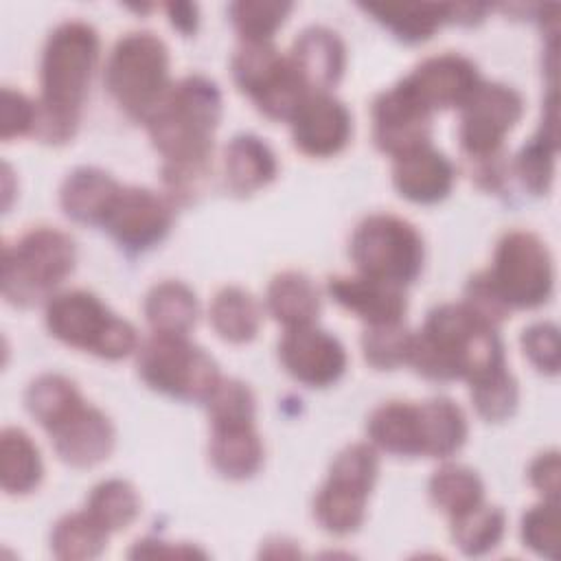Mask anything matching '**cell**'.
Instances as JSON below:
<instances>
[{
  "instance_id": "obj_25",
  "label": "cell",
  "mask_w": 561,
  "mask_h": 561,
  "mask_svg": "<svg viewBox=\"0 0 561 561\" xmlns=\"http://www.w3.org/2000/svg\"><path fill=\"white\" fill-rule=\"evenodd\" d=\"M208 454L213 467L221 476L230 480H243L259 471L263 462V443L252 423L219 425L213 427Z\"/></svg>"
},
{
  "instance_id": "obj_44",
  "label": "cell",
  "mask_w": 561,
  "mask_h": 561,
  "mask_svg": "<svg viewBox=\"0 0 561 561\" xmlns=\"http://www.w3.org/2000/svg\"><path fill=\"white\" fill-rule=\"evenodd\" d=\"M37 105L26 99L22 92L2 90V112H0V136L2 140H11L13 136L33 134Z\"/></svg>"
},
{
  "instance_id": "obj_31",
  "label": "cell",
  "mask_w": 561,
  "mask_h": 561,
  "mask_svg": "<svg viewBox=\"0 0 561 561\" xmlns=\"http://www.w3.org/2000/svg\"><path fill=\"white\" fill-rule=\"evenodd\" d=\"M554 151H557V96L550 101V116L543 121L539 134L524 145L515 160V171L522 184L539 195L550 188L554 173Z\"/></svg>"
},
{
  "instance_id": "obj_28",
  "label": "cell",
  "mask_w": 561,
  "mask_h": 561,
  "mask_svg": "<svg viewBox=\"0 0 561 561\" xmlns=\"http://www.w3.org/2000/svg\"><path fill=\"white\" fill-rule=\"evenodd\" d=\"M42 458L31 436L20 427L0 434V480L9 495H24L42 480Z\"/></svg>"
},
{
  "instance_id": "obj_4",
  "label": "cell",
  "mask_w": 561,
  "mask_h": 561,
  "mask_svg": "<svg viewBox=\"0 0 561 561\" xmlns=\"http://www.w3.org/2000/svg\"><path fill=\"white\" fill-rule=\"evenodd\" d=\"M75 241L55 228H35L2 254V296L18 307L53 298V289L75 270Z\"/></svg>"
},
{
  "instance_id": "obj_30",
  "label": "cell",
  "mask_w": 561,
  "mask_h": 561,
  "mask_svg": "<svg viewBox=\"0 0 561 561\" xmlns=\"http://www.w3.org/2000/svg\"><path fill=\"white\" fill-rule=\"evenodd\" d=\"M261 320V305L241 287H224L210 302V324L219 337L228 342H250L256 335Z\"/></svg>"
},
{
  "instance_id": "obj_40",
  "label": "cell",
  "mask_w": 561,
  "mask_h": 561,
  "mask_svg": "<svg viewBox=\"0 0 561 561\" xmlns=\"http://www.w3.org/2000/svg\"><path fill=\"white\" fill-rule=\"evenodd\" d=\"M471 399L478 414L486 421H504L517 405V383L504 368L471 383Z\"/></svg>"
},
{
  "instance_id": "obj_47",
  "label": "cell",
  "mask_w": 561,
  "mask_h": 561,
  "mask_svg": "<svg viewBox=\"0 0 561 561\" xmlns=\"http://www.w3.org/2000/svg\"><path fill=\"white\" fill-rule=\"evenodd\" d=\"M171 24L184 35L193 33L197 26V7L195 4H167Z\"/></svg>"
},
{
  "instance_id": "obj_26",
  "label": "cell",
  "mask_w": 561,
  "mask_h": 561,
  "mask_svg": "<svg viewBox=\"0 0 561 561\" xmlns=\"http://www.w3.org/2000/svg\"><path fill=\"white\" fill-rule=\"evenodd\" d=\"M267 309L287 329L313 324L320 311V291L302 272H283L267 287Z\"/></svg>"
},
{
  "instance_id": "obj_7",
  "label": "cell",
  "mask_w": 561,
  "mask_h": 561,
  "mask_svg": "<svg viewBox=\"0 0 561 561\" xmlns=\"http://www.w3.org/2000/svg\"><path fill=\"white\" fill-rule=\"evenodd\" d=\"M138 373L147 386L164 394L206 401L219 377L215 359L186 335L153 333L138 348Z\"/></svg>"
},
{
  "instance_id": "obj_35",
  "label": "cell",
  "mask_w": 561,
  "mask_h": 561,
  "mask_svg": "<svg viewBox=\"0 0 561 561\" xmlns=\"http://www.w3.org/2000/svg\"><path fill=\"white\" fill-rule=\"evenodd\" d=\"M484 486L476 471L462 465H443L430 480V497L449 517H456L482 502Z\"/></svg>"
},
{
  "instance_id": "obj_29",
  "label": "cell",
  "mask_w": 561,
  "mask_h": 561,
  "mask_svg": "<svg viewBox=\"0 0 561 561\" xmlns=\"http://www.w3.org/2000/svg\"><path fill=\"white\" fill-rule=\"evenodd\" d=\"M370 440L394 456H419L416 405L405 401H388L368 416Z\"/></svg>"
},
{
  "instance_id": "obj_18",
  "label": "cell",
  "mask_w": 561,
  "mask_h": 561,
  "mask_svg": "<svg viewBox=\"0 0 561 561\" xmlns=\"http://www.w3.org/2000/svg\"><path fill=\"white\" fill-rule=\"evenodd\" d=\"M403 83L430 112H434L462 105L478 88L480 77L467 57L445 53L419 64Z\"/></svg>"
},
{
  "instance_id": "obj_33",
  "label": "cell",
  "mask_w": 561,
  "mask_h": 561,
  "mask_svg": "<svg viewBox=\"0 0 561 561\" xmlns=\"http://www.w3.org/2000/svg\"><path fill=\"white\" fill-rule=\"evenodd\" d=\"M504 524L506 517L502 508L480 502L473 508L451 517V537L465 554L478 557L500 543Z\"/></svg>"
},
{
  "instance_id": "obj_12",
  "label": "cell",
  "mask_w": 561,
  "mask_h": 561,
  "mask_svg": "<svg viewBox=\"0 0 561 561\" xmlns=\"http://www.w3.org/2000/svg\"><path fill=\"white\" fill-rule=\"evenodd\" d=\"M460 107V147L469 160H480L500 153L504 136L524 112V101L508 85L480 81Z\"/></svg>"
},
{
  "instance_id": "obj_36",
  "label": "cell",
  "mask_w": 561,
  "mask_h": 561,
  "mask_svg": "<svg viewBox=\"0 0 561 561\" xmlns=\"http://www.w3.org/2000/svg\"><path fill=\"white\" fill-rule=\"evenodd\" d=\"M107 535L110 533L88 511L72 513L55 524L50 548L59 559H92L105 548Z\"/></svg>"
},
{
  "instance_id": "obj_24",
  "label": "cell",
  "mask_w": 561,
  "mask_h": 561,
  "mask_svg": "<svg viewBox=\"0 0 561 561\" xmlns=\"http://www.w3.org/2000/svg\"><path fill=\"white\" fill-rule=\"evenodd\" d=\"M228 186L239 195H250L267 186L278 171L272 149L252 134L234 136L224 151Z\"/></svg>"
},
{
  "instance_id": "obj_6",
  "label": "cell",
  "mask_w": 561,
  "mask_h": 561,
  "mask_svg": "<svg viewBox=\"0 0 561 561\" xmlns=\"http://www.w3.org/2000/svg\"><path fill=\"white\" fill-rule=\"evenodd\" d=\"M46 327L59 342L105 359H121L138 346L136 329L83 289L53 296L46 305Z\"/></svg>"
},
{
  "instance_id": "obj_17",
  "label": "cell",
  "mask_w": 561,
  "mask_h": 561,
  "mask_svg": "<svg viewBox=\"0 0 561 561\" xmlns=\"http://www.w3.org/2000/svg\"><path fill=\"white\" fill-rule=\"evenodd\" d=\"M57 456L72 467H92L105 460L114 447V427L110 419L85 401L77 403L50 430Z\"/></svg>"
},
{
  "instance_id": "obj_43",
  "label": "cell",
  "mask_w": 561,
  "mask_h": 561,
  "mask_svg": "<svg viewBox=\"0 0 561 561\" xmlns=\"http://www.w3.org/2000/svg\"><path fill=\"white\" fill-rule=\"evenodd\" d=\"M524 355L541 373L554 375L559 370V331L550 322H537L522 333Z\"/></svg>"
},
{
  "instance_id": "obj_15",
  "label": "cell",
  "mask_w": 561,
  "mask_h": 561,
  "mask_svg": "<svg viewBox=\"0 0 561 561\" xmlns=\"http://www.w3.org/2000/svg\"><path fill=\"white\" fill-rule=\"evenodd\" d=\"M278 355L296 381L316 388L337 381L346 368L344 346L313 324L287 329L278 344Z\"/></svg>"
},
{
  "instance_id": "obj_9",
  "label": "cell",
  "mask_w": 561,
  "mask_h": 561,
  "mask_svg": "<svg viewBox=\"0 0 561 561\" xmlns=\"http://www.w3.org/2000/svg\"><path fill=\"white\" fill-rule=\"evenodd\" d=\"M377 451L368 443L344 447L313 502L318 524L333 535L355 533L366 513V500L377 480Z\"/></svg>"
},
{
  "instance_id": "obj_13",
  "label": "cell",
  "mask_w": 561,
  "mask_h": 561,
  "mask_svg": "<svg viewBox=\"0 0 561 561\" xmlns=\"http://www.w3.org/2000/svg\"><path fill=\"white\" fill-rule=\"evenodd\" d=\"M432 112L401 81L373 103V138L375 145L399 158L430 145Z\"/></svg>"
},
{
  "instance_id": "obj_23",
  "label": "cell",
  "mask_w": 561,
  "mask_h": 561,
  "mask_svg": "<svg viewBox=\"0 0 561 561\" xmlns=\"http://www.w3.org/2000/svg\"><path fill=\"white\" fill-rule=\"evenodd\" d=\"M419 456L447 458L467 438V419L451 399H430L416 403Z\"/></svg>"
},
{
  "instance_id": "obj_22",
  "label": "cell",
  "mask_w": 561,
  "mask_h": 561,
  "mask_svg": "<svg viewBox=\"0 0 561 561\" xmlns=\"http://www.w3.org/2000/svg\"><path fill=\"white\" fill-rule=\"evenodd\" d=\"M121 186L101 169H75L61 184L59 202L64 213L81 224H103Z\"/></svg>"
},
{
  "instance_id": "obj_14",
  "label": "cell",
  "mask_w": 561,
  "mask_h": 561,
  "mask_svg": "<svg viewBox=\"0 0 561 561\" xmlns=\"http://www.w3.org/2000/svg\"><path fill=\"white\" fill-rule=\"evenodd\" d=\"M173 224L171 202L149 188H121L101 226L127 250H147L162 241Z\"/></svg>"
},
{
  "instance_id": "obj_3",
  "label": "cell",
  "mask_w": 561,
  "mask_h": 561,
  "mask_svg": "<svg viewBox=\"0 0 561 561\" xmlns=\"http://www.w3.org/2000/svg\"><path fill=\"white\" fill-rule=\"evenodd\" d=\"M219 118L217 83L193 75L171 85L145 123L164 162H210Z\"/></svg>"
},
{
  "instance_id": "obj_16",
  "label": "cell",
  "mask_w": 561,
  "mask_h": 561,
  "mask_svg": "<svg viewBox=\"0 0 561 561\" xmlns=\"http://www.w3.org/2000/svg\"><path fill=\"white\" fill-rule=\"evenodd\" d=\"M294 145L313 158L342 151L351 138V114L329 92H311L291 116Z\"/></svg>"
},
{
  "instance_id": "obj_34",
  "label": "cell",
  "mask_w": 561,
  "mask_h": 561,
  "mask_svg": "<svg viewBox=\"0 0 561 561\" xmlns=\"http://www.w3.org/2000/svg\"><path fill=\"white\" fill-rule=\"evenodd\" d=\"M81 401L83 399L70 379L61 375H50V373L31 381L24 392V403L28 414L44 430H50Z\"/></svg>"
},
{
  "instance_id": "obj_41",
  "label": "cell",
  "mask_w": 561,
  "mask_h": 561,
  "mask_svg": "<svg viewBox=\"0 0 561 561\" xmlns=\"http://www.w3.org/2000/svg\"><path fill=\"white\" fill-rule=\"evenodd\" d=\"M289 9V2H234L230 15L245 42H270Z\"/></svg>"
},
{
  "instance_id": "obj_27",
  "label": "cell",
  "mask_w": 561,
  "mask_h": 561,
  "mask_svg": "<svg viewBox=\"0 0 561 561\" xmlns=\"http://www.w3.org/2000/svg\"><path fill=\"white\" fill-rule=\"evenodd\" d=\"M145 316L153 333L186 335L197 320V298L184 283L164 280L147 294Z\"/></svg>"
},
{
  "instance_id": "obj_38",
  "label": "cell",
  "mask_w": 561,
  "mask_h": 561,
  "mask_svg": "<svg viewBox=\"0 0 561 561\" xmlns=\"http://www.w3.org/2000/svg\"><path fill=\"white\" fill-rule=\"evenodd\" d=\"M412 333L401 322L370 324L362 335L364 357L379 370H392L408 364Z\"/></svg>"
},
{
  "instance_id": "obj_5",
  "label": "cell",
  "mask_w": 561,
  "mask_h": 561,
  "mask_svg": "<svg viewBox=\"0 0 561 561\" xmlns=\"http://www.w3.org/2000/svg\"><path fill=\"white\" fill-rule=\"evenodd\" d=\"M105 85L129 116L147 121L171 88L164 42L153 33L121 37L105 66Z\"/></svg>"
},
{
  "instance_id": "obj_32",
  "label": "cell",
  "mask_w": 561,
  "mask_h": 561,
  "mask_svg": "<svg viewBox=\"0 0 561 561\" xmlns=\"http://www.w3.org/2000/svg\"><path fill=\"white\" fill-rule=\"evenodd\" d=\"M364 9L405 42H423L451 20V4H366Z\"/></svg>"
},
{
  "instance_id": "obj_1",
  "label": "cell",
  "mask_w": 561,
  "mask_h": 561,
  "mask_svg": "<svg viewBox=\"0 0 561 561\" xmlns=\"http://www.w3.org/2000/svg\"><path fill=\"white\" fill-rule=\"evenodd\" d=\"M408 364L427 379H467L469 383L506 366L495 327L480 320L462 302L440 305L412 333Z\"/></svg>"
},
{
  "instance_id": "obj_2",
  "label": "cell",
  "mask_w": 561,
  "mask_h": 561,
  "mask_svg": "<svg viewBox=\"0 0 561 561\" xmlns=\"http://www.w3.org/2000/svg\"><path fill=\"white\" fill-rule=\"evenodd\" d=\"M96 59L99 35L90 24L64 22L50 33L42 55V96L35 103L37 114L31 136L53 145L75 136Z\"/></svg>"
},
{
  "instance_id": "obj_39",
  "label": "cell",
  "mask_w": 561,
  "mask_h": 561,
  "mask_svg": "<svg viewBox=\"0 0 561 561\" xmlns=\"http://www.w3.org/2000/svg\"><path fill=\"white\" fill-rule=\"evenodd\" d=\"M206 403L213 427L248 425L254 421V394L239 379H219Z\"/></svg>"
},
{
  "instance_id": "obj_20",
  "label": "cell",
  "mask_w": 561,
  "mask_h": 561,
  "mask_svg": "<svg viewBox=\"0 0 561 561\" xmlns=\"http://www.w3.org/2000/svg\"><path fill=\"white\" fill-rule=\"evenodd\" d=\"M346 50L335 31L311 26L302 31L291 48L289 64L309 92L331 90L344 72Z\"/></svg>"
},
{
  "instance_id": "obj_11",
  "label": "cell",
  "mask_w": 561,
  "mask_h": 561,
  "mask_svg": "<svg viewBox=\"0 0 561 561\" xmlns=\"http://www.w3.org/2000/svg\"><path fill=\"white\" fill-rule=\"evenodd\" d=\"M232 77L256 107L276 121H291L305 96L311 94L289 59L270 42H243L232 57Z\"/></svg>"
},
{
  "instance_id": "obj_42",
  "label": "cell",
  "mask_w": 561,
  "mask_h": 561,
  "mask_svg": "<svg viewBox=\"0 0 561 561\" xmlns=\"http://www.w3.org/2000/svg\"><path fill=\"white\" fill-rule=\"evenodd\" d=\"M524 543L541 557L559 559V508L557 502L546 500L533 506L522 519Z\"/></svg>"
},
{
  "instance_id": "obj_10",
  "label": "cell",
  "mask_w": 561,
  "mask_h": 561,
  "mask_svg": "<svg viewBox=\"0 0 561 561\" xmlns=\"http://www.w3.org/2000/svg\"><path fill=\"white\" fill-rule=\"evenodd\" d=\"M486 278L508 309H535L552 294L550 252L533 232H508L495 248Z\"/></svg>"
},
{
  "instance_id": "obj_21",
  "label": "cell",
  "mask_w": 561,
  "mask_h": 561,
  "mask_svg": "<svg viewBox=\"0 0 561 561\" xmlns=\"http://www.w3.org/2000/svg\"><path fill=\"white\" fill-rule=\"evenodd\" d=\"M392 182L401 197L416 204H434L451 191L454 164L430 145L394 158Z\"/></svg>"
},
{
  "instance_id": "obj_45",
  "label": "cell",
  "mask_w": 561,
  "mask_h": 561,
  "mask_svg": "<svg viewBox=\"0 0 561 561\" xmlns=\"http://www.w3.org/2000/svg\"><path fill=\"white\" fill-rule=\"evenodd\" d=\"M528 476H530L533 486L541 495H546V500L557 502V497H559V454L557 451L537 456L530 465Z\"/></svg>"
},
{
  "instance_id": "obj_46",
  "label": "cell",
  "mask_w": 561,
  "mask_h": 561,
  "mask_svg": "<svg viewBox=\"0 0 561 561\" xmlns=\"http://www.w3.org/2000/svg\"><path fill=\"white\" fill-rule=\"evenodd\" d=\"M162 554H169V557H204L202 550L188 548L184 543L167 548V541H158V539L136 541L134 550L129 552V557H162Z\"/></svg>"
},
{
  "instance_id": "obj_19",
  "label": "cell",
  "mask_w": 561,
  "mask_h": 561,
  "mask_svg": "<svg viewBox=\"0 0 561 561\" xmlns=\"http://www.w3.org/2000/svg\"><path fill=\"white\" fill-rule=\"evenodd\" d=\"M327 289L340 307L357 313L368 324L401 322L408 307L401 285L370 278L364 274L331 276Z\"/></svg>"
},
{
  "instance_id": "obj_37",
  "label": "cell",
  "mask_w": 561,
  "mask_h": 561,
  "mask_svg": "<svg viewBox=\"0 0 561 561\" xmlns=\"http://www.w3.org/2000/svg\"><path fill=\"white\" fill-rule=\"evenodd\" d=\"M85 511L107 530H121L127 528L138 511H140V497L136 489L125 480H105L96 484L88 497Z\"/></svg>"
},
{
  "instance_id": "obj_8",
  "label": "cell",
  "mask_w": 561,
  "mask_h": 561,
  "mask_svg": "<svg viewBox=\"0 0 561 561\" xmlns=\"http://www.w3.org/2000/svg\"><path fill=\"white\" fill-rule=\"evenodd\" d=\"M419 230L394 215L366 217L351 237V259L359 274L405 287L423 267Z\"/></svg>"
}]
</instances>
